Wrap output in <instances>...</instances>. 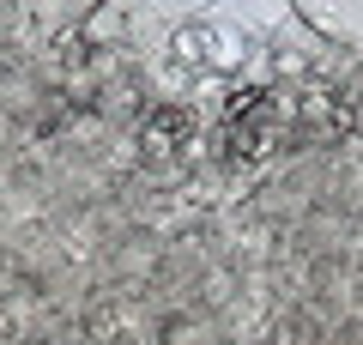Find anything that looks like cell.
Returning a JSON list of instances; mask_svg holds the SVG:
<instances>
[{
  "label": "cell",
  "instance_id": "cell-2",
  "mask_svg": "<svg viewBox=\"0 0 363 345\" xmlns=\"http://www.w3.org/2000/svg\"><path fill=\"white\" fill-rule=\"evenodd\" d=\"M49 13H79V6H91V0H43Z\"/></svg>",
  "mask_w": 363,
  "mask_h": 345
},
{
  "label": "cell",
  "instance_id": "cell-1",
  "mask_svg": "<svg viewBox=\"0 0 363 345\" xmlns=\"http://www.w3.org/2000/svg\"><path fill=\"white\" fill-rule=\"evenodd\" d=\"M297 13L345 49H363V0H297Z\"/></svg>",
  "mask_w": 363,
  "mask_h": 345
}]
</instances>
